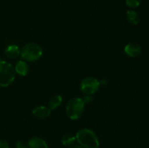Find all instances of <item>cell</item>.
<instances>
[{
  "label": "cell",
  "mask_w": 149,
  "mask_h": 148,
  "mask_svg": "<svg viewBox=\"0 0 149 148\" xmlns=\"http://www.w3.org/2000/svg\"><path fill=\"white\" fill-rule=\"evenodd\" d=\"M51 110L46 106L40 105L34 107L32 110V115L37 119H45L50 115Z\"/></svg>",
  "instance_id": "7"
},
{
  "label": "cell",
  "mask_w": 149,
  "mask_h": 148,
  "mask_svg": "<svg viewBox=\"0 0 149 148\" xmlns=\"http://www.w3.org/2000/svg\"><path fill=\"white\" fill-rule=\"evenodd\" d=\"M142 0H126V4L130 8H136L139 7Z\"/></svg>",
  "instance_id": "14"
},
{
  "label": "cell",
  "mask_w": 149,
  "mask_h": 148,
  "mask_svg": "<svg viewBox=\"0 0 149 148\" xmlns=\"http://www.w3.org/2000/svg\"><path fill=\"white\" fill-rule=\"evenodd\" d=\"M83 100H84V102L86 103H89L90 102H92V100H93V99H92V97H90V95H87L85 96V97L83 98Z\"/></svg>",
  "instance_id": "17"
},
{
  "label": "cell",
  "mask_w": 149,
  "mask_h": 148,
  "mask_svg": "<svg viewBox=\"0 0 149 148\" xmlns=\"http://www.w3.org/2000/svg\"><path fill=\"white\" fill-rule=\"evenodd\" d=\"M0 148H9V145L6 141L0 139Z\"/></svg>",
  "instance_id": "16"
},
{
  "label": "cell",
  "mask_w": 149,
  "mask_h": 148,
  "mask_svg": "<svg viewBox=\"0 0 149 148\" xmlns=\"http://www.w3.org/2000/svg\"><path fill=\"white\" fill-rule=\"evenodd\" d=\"M20 49L16 44H10L6 47L4 55L9 59H15L20 55Z\"/></svg>",
  "instance_id": "10"
},
{
  "label": "cell",
  "mask_w": 149,
  "mask_h": 148,
  "mask_svg": "<svg viewBox=\"0 0 149 148\" xmlns=\"http://www.w3.org/2000/svg\"><path fill=\"white\" fill-rule=\"evenodd\" d=\"M85 102L82 98L73 97L66 104L65 110L67 115L71 120H77L82 115L84 111Z\"/></svg>",
  "instance_id": "3"
},
{
  "label": "cell",
  "mask_w": 149,
  "mask_h": 148,
  "mask_svg": "<svg viewBox=\"0 0 149 148\" xmlns=\"http://www.w3.org/2000/svg\"><path fill=\"white\" fill-rule=\"evenodd\" d=\"M16 74L20 76H26L29 71V67L27 62L24 60H19L14 67Z\"/></svg>",
  "instance_id": "9"
},
{
  "label": "cell",
  "mask_w": 149,
  "mask_h": 148,
  "mask_svg": "<svg viewBox=\"0 0 149 148\" xmlns=\"http://www.w3.org/2000/svg\"><path fill=\"white\" fill-rule=\"evenodd\" d=\"M15 68L10 62L0 60V87H7L11 85L15 78Z\"/></svg>",
  "instance_id": "4"
},
{
  "label": "cell",
  "mask_w": 149,
  "mask_h": 148,
  "mask_svg": "<svg viewBox=\"0 0 149 148\" xmlns=\"http://www.w3.org/2000/svg\"><path fill=\"white\" fill-rule=\"evenodd\" d=\"M141 47L139 44L135 42H130L127 44L124 48V52L130 57H137L141 53Z\"/></svg>",
  "instance_id": "6"
},
{
  "label": "cell",
  "mask_w": 149,
  "mask_h": 148,
  "mask_svg": "<svg viewBox=\"0 0 149 148\" xmlns=\"http://www.w3.org/2000/svg\"><path fill=\"white\" fill-rule=\"evenodd\" d=\"M29 148H48L46 141L37 136L31 138L27 143Z\"/></svg>",
  "instance_id": "8"
},
{
  "label": "cell",
  "mask_w": 149,
  "mask_h": 148,
  "mask_svg": "<svg viewBox=\"0 0 149 148\" xmlns=\"http://www.w3.org/2000/svg\"><path fill=\"white\" fill-rule=\"evenodd\" d=\"M43 55V49L38 44L32 42L25 45L20 49V56L26 62H35L40 59Z\"/></svg>",
  "instance_id": "2"
},
{
  "label": "cell",
  "mask_w": 149,
  "mask_h": 148,
  "mask_svg": "<svg viewBox=\"0 0 149 148\" xmlns=\"http://www.w3.org/2000/svg\"><path fill=\"white\" fill-rule=\"evenodd\" d=\"M100 81L94 77H86L80 83V89L86 95H92L98 91L100 88Z\"/></svg>",
  "instance_id": "5"
},
{
  "label": "cell",
  "mask_w": 149,
  "mask_h": 148,
  "mask_svg": "<svg viewBox=\"0 0 149 148\" xmlns=\"http://www.w3.org/2000/svg\"><path fill=\"white\" fill-rule=\"evenodd\" d=\"M62 102V96L60 95V94H55V95H53L52 97H50V99L49 100V102H48V107L51 110H55V109L58 108L61 105Z\"/></svg>",
  "instance_id": "11"
},
{
  "label": "cell",
  "mask_w": 149,
  "mask_h": 148,
  "mask_svg": "<svg viewBox=\"0 0 149 148\" xmlns=\"http://www.w3.org/2000/svg\"><path fill=\"white\" fill-rule=\"evenodd\" d=\"M76 141L84 148H98L100 142L96 133L89 129H81L75 135Z\"/></svg>",
  "instance_id": "1"
},
{
  "label": "cell",
  "mask_w": 149,
  "mask_h": 148,
  "mask_svg": "<svg viewBox=\"0 0 149 148\" xmlns=\"http://www.w3.org/2000/svg\"><path fill=\"white\" fill-rule=\"evenodd\" d=\"M68 148H84V147H81V145H79L78 144V145H71V146H70Z\"/></svg>",
  "instance_id": "18"
},
{
  "label": "cell",
  "mask_w": 149,
  "mask_h": 148,
  "mask_svg": "<svg viewBox=\"0 0 149 148\" xmlns=\"http://www.w3.org/2000/svg\"><path fill=\"white\" fill-rule=\"evenodd\" d=\"M127 19L128 22H129L130 24L135 26V25H138L140 22V17L138 15V12L135 10H130L127 12L126 14Z\"/></svg>",
  "instance_id": "12"
},
{
  "label": "cell",
  "mask_w": 149,
  "mask_h": 148,
  "mask_svg": "<svg viewBox=\"0 0 149 148\" xmlns=\"http://www.w3.org/2000/svg\"><path fill=\"white\" fill-rule=\"evenodd\" d=\"M15 148H28V145L23 141H19L16 143Z\"/></svg>",
  "instance_id": "15"
},
{
  "label": "cell",
  "mask_w": 149,
  "mask_h": 148,
  "mask_svg": "<svg viewBox=\"0 0 149 148\" xmlns=\"http://www.w3.org/2000/svg\"><path fill=\"white\" fill-rule=\"evenodd\" d=\"M76 142V137L74 135L71 134V133H67L63 136L61 138V143L64 145V146L70 147L71 145H74Z\"/></svg>",
  "instance_id": "13"
}]
</instances>
